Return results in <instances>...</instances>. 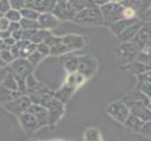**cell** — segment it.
Returning <instances> with one entry per match:
<instances>
[{
  "mask_svg": "<svg viewBox=\"0 0 151 141\" xmlns=\"http://www.w3.org/2000/svg\"><path fill=\"white\" fill-rule=\"evenodd\" d=\"M50 48V55L57 56L82 49L85 40L78 34H69L63 37H56L51 34L43 41Z\"/></svg>",
  "mask_w": 151,
  "mask_h": 141,
  "instance_id": "cell-1",
  "label": "cell"
},
{
  "mask_svg": "<svg viewBox=\"0 0 151 141\" xmlns=\"http://www.w3.org/2000/svg\"><path fill=\"white\" fill-rule=\"evenodd\" d=\"M73 20L84 25H103L104 18L100 7L96 4L88 5L76 12Z\"/></svg>",
  "mask_w": 151,
  "mask_h": 141,
  "instance_id": "cell-2",
  "label": "cell"
},
{
  "mask_svg": "<svg viewBox=\"0 0 151 141\" xmlns=\"http://www.w3.org/2000/svg\"><path fill=\"white\" fill-rule=\"evenodd\" d=\"M99 7L104 18V24L107 26H111L124 18L123 12L125 7L119 2H109Z\"/></svg>",
  "mask_w": 151,
  "mask_h": 141,
  "instance_id": "cell-3",
  "label": "cell"
},
{
  "mask_svg": "<svg viewBox=\"0 0 151 141\" xmlns=\"http://www.w3.org/2000/svg\"><path fill=\"white\" fill-rule=\"evenodd\" d=\"M116 51L121 64L126 65L133 62L136 58L141 49L134 42L129 41V42H122V44L117 49Z\"/></svg>",
  "mask_w": 151,
  "mask_h": 141,
  "instance_id": "cell-4",
  "label": "cell"
},
{
  "mask_svg": "<svg viewBox=\"0 0 151 141\" xmlns=\"http://www.w3.org/2000/svg\"><path fill=\"white\" fill-rule=\"evenodd\" d=\"M98 63L91 55H84L78 57L77 72L82 75L85 79L91 78L97 71Z\"/></svg>",
  "mask_w": 151,
  "mask_h": 141,
  "instance_id": "cell-5",
  "label": "cell"
},
{
  "mask_svg": "<svg viewBox=\"0 0 151 141\" xmlns=\"http://www.w3.org/2000/svg\"><path fill=\"white\" fill-rule=\"evenodd\" d=\"M121 101L129 108V110L142 106L150 107V97L136 88L128 92Z\"/></svg>",
  "mask_w": 151,
  "mask_h": 141,
  "instance_id": "cell-6",
  "label": "cell"
},
{
  "mask_svg": "<svg viewBox=\"0 0 151 141\" xmlns=\"http://www.w3.org/2000/svg\"><path fill=\"white\" fill-rule=\"evenodd\" d=\"M31 104L32 102L29 96L26 94H22L13 101L3 104V106L7 111L13 114L14 116L19 117L22 113L27 111Z\"/></svg>",
  "mask_w": 151,
  "mask_h": 141,
  "instance_id": "cell-7",
  "label": "cell"
},
{
  "mask_svg": "<svg viewBox=\"0 0 151 141\" xmlns=\"http://www.w3.org/2000/svg\"><path fill=\"white\" fill-rule=\"evenodd\" d=\"M134 42L142 51L150 53V23L142 24V27L131 40Z\"/></svg>",
  "mask_w": 151,
  "mask_h": 141,
  "instance_id": "cell-8",
  "label": "cell"
},
{
  "mask_svg": "<svg viewBox=\"0 0 151 141\" xmlns=\"http://www.w3.org/2000/svg\"><path fill=\"white\" fill-rule=\"evenodd\" d=\"M9 66V72H12L13 75L21 76V77H27L30 73H33V71L35 67L31 64V63L27 59L23 57H18L14 58L12 62H11Z\"/></svg>",
  "mask_w": 151,
  "mask_h": 141,
  "instance_id": "cell-9",
  "label": "cell"
},
{
  "mask_svg": "<svg viewBox=\"0 0 151 141\" xmlns=\"http://www.w3.org/2000/svg\"><path fill=\"white\" fill-rule=\"evenodd\" d=\"M107 112L113 119L122 124H124L127 117L130 115L129 108L122 101H117L111 103L107 109Z\"/></svg>",
  "mask_w": 151,
  "mask_h": 141,
  "instance_id": "cell-10",
  "label": "cell"
},
{
  "mask_svg": "<svg viewBox=\"0 0 151 141\" xmlns=\"http://www.w3.org/2000/svg\"><path fill=\"white\" fill-rule=\"evenodd\" d=\"M51 12L58 19L65 20H73L76 11L68 1L57 2Z\"/></svg>",
  "mask_w": 151,
  "mask_h": 141,
  "instance_id": "cell-11",
  "label": "cell"
},
{
  "mask_svg": "<svg viewBox=\"0 0 151 141\" xmlns=\"http://www.w3.org/2000/svg\"><path fill=\"white\" fill-rule=\"evenodd\" d=\"M36 48V44L31 42L27 40H19L17 41L10 49L11 53L12 54L14 58L23 57L27 58V57L32 53Z\"/></svg>",
  "mask_w": 151,
  "mask_h": 141,
  "instance_id": "cell-12",
  "label": "cell"
},
{
  "mask_svg": "<svg viewBox=\"0 0 151 141\" xmlns=\"http://www.w3.org/2000/svg\"><path fill=\"white\" fill-rule=\"evenodd\" d=\"M47 110L49 112V124H48V125L53 126L59 121V119L64 115L65 106H64L63 102H61L60 101H58V99H56L54 97V99L51 101V102L47 107Z\"/></svg>",
  "mask_w": 151,
  "mask_h": 141,
  "instance_id": "cell-13",
  "label": "cell"
},
{
  "mask_svg": "<svg viewBox=\"0 0 151 141\" xmlns=\"http://www.w3.org/2000/svg\"><path fill=\"white\" fill-rule=\"evenodd\" d=\"M25 7L33 9L40 13H42L51 12L57 3V0H25Z\"/></svg>",
  "mask_w": 151,
  "mask_h": 141,
  "instance_id": "cell-14",
  "label": "cell"
},
{
  "mask_svg": "<svg viewBox=\"0 0 151 141\" xmlns=\"http://www.w3.org/2000/svg\"><path fill=\"white\" fill-rule=\"evenodd\" d=\"M27 111L29 113H31L37 120L40 127L48 125L49 124V112L47 108L39 105V104H35V103H32L30 105V107L28 108Z\"/></svg>",
  "mask_w": 151,
  "mask_h": 141,
  "instance_id": "cell-15",
  "label": "cell"
},
{
  "mask_svg": "<svg viewBox=\"0 0 151 141\" xmlns=\"http://www.w3.org/2000/svg\"><path fill=\"white\" fill-rule=\"evenodd\" d=\"M18 117H19V121L21 125V127L27 133H32L40 128V125H39L36 118L28 111L22 113Z\"/></svg>",
  "mask_w": 151,
  "mask_h": 141,
  "instance_id": "cell-16",
  "label": "cell"
},
{
  "mask_svg": "<svg viewBox=\"0 0 151 141\" xmlns=\"http://www.w3.org/2000/svg\"><path fill=\"white\" fill-rule=\"evenodd\" d=\"M49 90L50 89L47 87H45L35 78L33 73H30L26 77V94H36Z\"/></svg>",
  "mask_w": 151,
  "mask_h": 141,
  "instance_id": "cell-17",
  "label": "cell"
},
{
  "mask_svg": "<svg viewBox=\"0 0 151 141\" xmlns=\"http://www.w3.org/2000/svg\"><path fill=\"white\" fill-rule=\"evenodd\" d=\"M37 21L40 25V28L48 30L56 28L58 25L59 19L52 12H42L40 13Z\"/></svg>",
  "mask_w": 151,
  "mask_h": 141,
  "instance_id": "cell-18",
  "label": "cell"
},
{
  "mask_svg": "<svg viewBox=\"0 0 151 141\" xmlns=\"http://www.w3.org/2000/svg\"><path fill=\"white\" fill-rule=\"evenodd\" d=\"M138 83L136 89L140 90L147 96L150 97L151 93V81H150V71L143 72L142 74L137 75Z\"/></svg>",
  "mask_w": 151,
  "mask_h": 141,
  "instance_id": "cell-19",
  "label": "cell"
},
{
  "mask_svg": "<svg viewBox=\"0 0 151 141\" xmlns=\"http://www.w3.org/2000/svg\"><path fill=\"white\" fill-rule=\"evenodd\" d=\"M142 22L141 21H136L135 23L132 24L131 26H129L128 27H127L118 37H119V40L122 42H129L131 41L134 36L136 34V33L139 31V29L142 27Z\"/></svg>",
  "mask_w": 151,
  "mask_h": 141,
  "instance_id": "cell-20",
  "label": "cell"
},
{
  "mask_svg": "<svg viewBox=\"0 0 151 141\" xmlns=\"http://www.w3.org/2000/svg\"><path fill=\"white\" fill-rule=\"evenodd\" d=\"M136 21H138V19H135V18H134V19H125V18H123V19H121L119 20L114 22L113 24H111L110 26V28H111V32L115 35L119 36L127 27H128L132 24L135 23Z\"/></svg>",
  "mask_w": 151,
  "mask_h": 141,
  "instance_id": "cell-21",
  "label": "cell"
},
{
  "mask_svg": "<svg viewBox=\"0 0 151 141\" xmlns=\"http://www.w3.org/2000/svg\"><path fill=\"white\" fill-rule=\"evenodd\" d=\"M123 69H127L130 73L137 76L139 74H142L143 72L150 71V65H147V64H144L142 63L134 60L133 62L129 63L128 64H126L125 67H123Z\"/></svg>",
  "mask_w": 151,
  "mask_h": 141,
  "instance_id": "cell-22",
  "label": "cell"
},
{
  "mask_svg": "<svg viewBox=\"0 0 151 141\" xmlns=\"http://www.w3.org/2000/svg\"><path fill=\"white\" fill-rule=\"evenodd\" d=\"M22 94L19 91H13L7 89L0 85V103L4 104L6 102H12Z\"/></svg>",
  "mask_w": 151,
  "mask_h": 141,
  "instance_id": "cell-23",
  "label": "cell"
},
{
  "mask_svg": "<svg viewBox=\"0 0 151 141\" xmlns=\"http://www.w3.org/2000/svg\"><path fill=\"white\" fill-rule=\"evenodd\" d=\"M74 90L75 89H73V87L67 86L66 84H64L60 89H58L57 92L54 93V97L65 104L68 101V99L71 97V95L74 92Z\"/></svg>",
  "mask_w": 151,
  "mask_h": 141,
  "instance_id": "cell-24",
  "label": "cell"
},
{
  "mask_svg": "<svg viewBox=\"0 0 151 141\" xmlns=\"http://www.w3.org/2000/svg\"><path fill=\"white\" fill-rule=\"evenodd\" d=\"M62 64L64 68L68 72V73H73L77 72L78 68V57L68 56L61 58Z\"/></svg>",
  "mask_w": 151,
  "mask_h": 141,
  "instance_id": "cell-25",
  "label": "cell"
},
{
  "mask_svg": "<svg viewBox=\"0 0 151 141\" xmlns=\"http://www.w3.org/2000/svg\"><path fill=\"white\" fill-rule=\"evenodd\" d=\"M130 114L138 117L144 122L151 120L150 107H148V106H142V107L130 109Z\"/></svg>",
  "mask_w": 151,
  "mask_h": 141,
  "instance_id": "cell-26",
  "label": "cell"
},
{
  "mask_svg": "<svg viewBox=\"0 0 151 141\" xmlns=\"http://www.w3.org/2000/svg\"><path fill=\"white\" fill-rule=\"evenodd\" d=\"M124 124H125V125H126L128 129H130V130H132V131H134V132H138L139 130H140V128H141V127L142 126V125L144 124V121L142 120L141 118H139L138 117L130 114V115L127 117V118L126 119V121L124 122Z\"/></svg>",
  "mask_w": 151,
  "mask_h": 141,
  "instance_id": "cell-27",
  "label": "cell"
},
{
  "mask_svg": "<svg viewBox=\"0 0 151 141\" xmlns=\"http://www.w3.org/2000/svg\"><path fill=\"white\" fill-rule=\"evenodd\" d=\"M0 85L7 89L13 90V91H19L17 81H16L14 76L12 75V73H11L10 72H8V73L6 74V76L4 77V79H3V81L1 82Z\"/></svg>",
  "mask_w": 151,
  "mask_h": 141,
  "instance_id": "cell-28",
  "label": "cell"
},
{
  "mask_svg": "<svg viewBox=\"0 0 151 141\" xmlns=\"http://www.w3.org/2000/svg\"><path fill=\"white\" fill-rule=\"evenodd\" d=\"M50 34V33L46 30V29H42V28H39L35 31V33L34 34V35L32 36V38L30 39V42L35 43V44H38L41 42H43V41Z\"/></svg>",
  "mask_w": 151,
  "mask_h": 141,
  "instance_id": "cell-29",
  "label": "cell"
},
{
  "mask_svg": "<svg viewBox=\"0 0 151 141\" xmlns=\"http://www.w3.org/2000/svg\"><path fill=\"white\" fill-rule=\"evenodd\" d=\"M21 29H39L40 25L37 20L21 18L19 21Z\"/></svg>",
  "mask_w": 151,
  "mask_h": 141,
  "instance_id": "cell-30",
  "label": "cell"
},
{
  "mask_svg": "<svg viewBox=\"0 0 151 141\" xmlns=\"http://www.w3.org/2000/svg\"><path fill=\"white\" fill-rule=\"evenodd\" d=\"M84 140L88 141H98L102 140L100 132L96 128H89L84 133Z\"/></svg>",
  "mask_w": 151,
  "mask_h": 141,
  "instance_id": "cell-31",
  "label": "cell"
},
{
  "mask_svg": "<svg viewBox=\"0 0 151 141\" xmlns=\"http://www.w3.org/2000/svg\"><path fill=\"white\" fill-rule=\"evenodd\" d=\"M19 13L21 15V18L28 19H34V20H37L38 17L40 15V12L36 11L33 9L27 8V7H24L23 9H21L19 11Z\"/></svg>",
  "mask_w": 151,
  "mask_h": 141,
  "instance_id": "cell-32",
  "label": "cell"
},
{
  "mask_svg": "<svg viewBox=\"0 0 151 141\" xmlns=\"http://www.w3.org/2000/svg\"><path fill=\"white\" fill-rule=\"evenodd\" d=\"M44 57L40 53V52H38L36 49H35L32 53H30L27 57V59L31 63V64L34 66V67H35L39 63H40V61Z\"/></svg>",
  "mask_w": 151,
  "mask_h": 141,
  "instance_id": "cell-33",
  "label": "cell"
},
{
  "mask_svg": "<svg viewBox=\"0 0 151 141\" xmlns=\"http://www.w3.org/2000/svg\"><path fill=\"white\" fill-rule=\"evenodd\" d=\"M4 18H6L10 22H19L21 19V15L19 11L10 9L4 13Z\"/></svg>",
  "mask_w": 151,
  "mask_h": 141,
  "instance_id": "cell-34",
  "label": "cell"
},
{
  "mask_svg": "<svg viewBox=\"0 0 151 141\" xmlns=\"http://www.w3.org/2000/svg\"><path fill=\"white\" fill-rule=\"evenodd\" d=\"M134 60L137 61V62L142 63L144 64L150 65V53H147V52H144V51H142L141 50Z\"/></svg>",
  "mask_w": 151,
  "mask_h": 141,
  "instance_id": "cell-35",
  "label": "cell"
},
{
  "mask_svg": "<svg viewBox=\"0 0 151 141\" xmlns=\"http://www.w3.org/2000/svg\"><path fill=\"white\" fill-rule=\"evenodd\" d=\"M8 1H9L11 9L16 10L19 11L26 6L25 0H8Z\"/></svg>",
  "mask_w": 151,
  "mask_h": 141,
  "instance_id": "cell-36",
  "label": "cell"
},
{
  "mask_svg": "<svg viewBox=\"0 0 151 141\" xmlns=\"http://www.w3.org/2000/svg\"><path fill=\"white\" fill-rule=\"evenodd\" d=\"M68 2L72 4V6L75 9L76 11H79L88 6L87 2L85 0H69Z\"/></svg>",
  "mask_w": 151,
  "mask_h": 141,
  "instance_id": "cell-37",
  "label": "cell"
},
{
  "mask_svg": "<svg viewBox=\"0 0 151 141\" xmlns=\"http://www.w3.org/2000/svg\"><path fill=\"white\" fill-rule=\"evenodd\" d=\"M142 135L147 136V137H151V122L150 121H147L144 122V124L142 125V126L140 128L139 132Z\"/></svg>",
  "mask_w": 151,
  "mask_h": 141,
  "instance_id": "cell-38",
  "label": "cell"
},
{
  "mask_svg": "<svg viewBox=\"0 0 151 141\" xmlns=\"http://www.w3.org/2000/svg\"><path fill=\"white\" fill-rule=\"evenodd\" d=\"M0 57L1 58L4 60V62L6 63V64H9L11 62H12V60L14 59L12 54L11 53L10 49H4V50H1L0 51Z\"/></svg>",
  "mask_w": 151,
  "mask_h": 141,
  "instance_id": "cell-39",
  "label": "cell"
},
{
  "mask_svg": "<svg viewBox=\"0 0 151 141\" xmlns=\"http://www.w3.org/2000/svg\"><path fill=\"white\" fill-rule=\"evenodd\" d=\"M35 49L40 52L43 57H46L47 55L50 54V48L47 44H45L44 42H41V43H38L36 44V48Z\"/></svg>",
  "mask_w": 151,
  "mask_h": 141,
  "instance_id": "cell-40",
  "label": "cell"
},
{
  "mask_svg": "<svg viewBox=\"0 0 151 141\" xmlns=\"http://www.w3.org/2000/svg\"><path fill=\"white\" fill-rule=\"evenodd\" d=\"M119 3L120 4H122L124 7L136 9L137 6L139 5L140 0H121V1L119 2Z\"/></svg>",
  "mask_w": 151,
  "mask_h": 141,
  "instance_id": "cell-41",
  "label": "cell"
},
{
  "mask_svg": "<svg viewBox=\"0 0 151 141\" xmlns=\"http://www.w3.org/2000/svg\"><path fill=\"white\" fill-rule=\"evenodd\" d=\"M37 29H22V34H21V40H27L30 41L34 34L35 33Z\"/></svg>",
  "mask_w": 151,
  "mask_h": 141,
  "instance_id": "cell-42",
  "label": "cell"
},
{
  "mask_svg": "<svg viewBox=\"0 0 151 141\" xmlns=\"http://www.w3.org/2000/svg\"><path fill=\"white\" fill-rule=\"evenodd\" d=\"M135 13H136L135 9L125 7L123 15H124V18L125 19H134L135 17Z\"/></svg>",
  "mask_w": 151,
  "mask_h": 141,
  "instance_id": "cell-43",
  "label": "cell"
},
{
  "mask_svg": "<svg viewBox=\"0 0 151 141\" xmlns=\"http://www.w3.org/2000/svg\"><path fill=\"white\" fill-rule=\"evenodd\" d=\"M11 9L8 0H0V12L4 14L7 11Z\"/></svg>",
  "mask_w": 151,
  "mask_h": 141,
  "instance_id": "cell-44",
  "label": "cell"
},
{
  "mask_svg": "<svg viewBox=\"0 0 151 141\" xmlns=\"http://www.w3.org/2000/svg\"><path fill=\"white\" fill-rule=\"evenodd\" d=\"M9 20L4 18V16L2 18H0V31H4V30H6L8 28V26H9Z\"/></svg>",
  "mask_w": 151,
  "mask_h": 141,
  "instance_id": "cell-45",
  "label": "cell"
},
{
  "mask_svg": "<svg viewBox=\"0 0 151 141\" xmlns=\"http://www.w3.org/2000/svg\"><path fill=\"white\" fill-rule=\"evenodd\" d=\"M11 34L14 31H17L19 29H20V26H19V22H9V26H8V28H7Z\"/></svg>",
  "mask_w": 151,
  "mask_h": 141,
  "instance_id": "cell-46",
  "label": "cell"
},
{
  "mask_svg": "<svg viewBox=\"0 0 151 141\" xmlns=\"http://www.w3.org/2000/svg\"><path fill=\"white\" fill-rule=\"evenodd\" d=\"M21 34H22V29H19L17 31H14L11 34V36L17 42V41H19L21 40Z\"/></svg>",
  "mask_w": 151,
  "mask_h": 141,
  "instance_id": "cell-47",
  "label": "cell"
},
{
  "mask_svg": "<svg viewBox=\"0 0 151 141\" xmlns=\"http://www.w3.org/2000/svg\"><path fill=\"white\" fill-rule=\"evenodd\" d=\"M4 42H5V44H7L8 46H10V47H12L15 42H16V41L12 37V36H10V37H7V38H5V39H2Z\"/></svg>",
  "mask_w": 151,
  "mask_h": 141,
  "instance_id": "cell-48",
  "label": "cell"
},
{
  "mask_svg": "<svg viewBox=\"0 0 151 141\" xmlns=\"http://www.w3.org/2000/svg\"><path fill=\"white\" fill-rule=\"evenodd\" d=\"M11 36V32L6 29V30H4V31H0V37L1 39H5L7 37H10Z\"/></svg>",
  "mask_w": 151,
  "mask_h": 141,
  "instance_id": "cell-49",
  "label": "cell"
},
{
  "mask_svg": "<svg viewBox=\"0 0 151 141\" xmlns=\"http://www.w3.org/2000/svg\"><path fill=\"white\" fill-rule=\"evenodd\" d=\"M5 65H7L6 63L4 62V60H3V59L1 58V57H0V68H1V67H4Z\"/></svg>",
  "mask_w": 151,
  "mask_h": 141,
  "instance_id": "cell-50",
  "label": "cell"
},
{
  "mask_svg": "<svg viewBox=\"0 0 151 141\" xmlns=\"http://www.w3.org/2000/svg\"><path fill=\"white\" fill-rule=\"evenodd\" d=\"M87 2V4L88 5H93L95 4V0H85Z\"/></svg>",
  "mask_w": 151,
  "mask_h": 141,
  "instance_id": "cell-51",
  "label": "cell"
},
{
  "mask_svg": "<svg viewBox=\"0 0 151 141\" xmlns=\"http://www.w3.org/2000/svg\"><path fill=\"white\" fill-rule=\"evenodd\" d=\"M111 2H120L121 0H110Z\"/></svg>",
  "mask_w": 151,
  "mask_h": 141,
  "instance_id": "cell-52",
  "label": "cell"
},
{
  "mask_svg": "<svg viewBox=\"0 0 151 141\" xmlns=\"http://www.w3.org/2000/svg\"><path fill=\"white\" fill-rule=\"evenodd\" d=\"M62 1H69V0H57V2H62Z\"/></svg>",
  "mask_w": 151,
  "mask_h": 141,
  "instance_id": "cell-53",
  "label": "cell"
},
{
  "mask_svg": "<svg viewBox=\"0 0 151 141\" xmlns=\"http://www.w3.org/2000/svg\"><path fill=\"white\" fill-rule=\"evenodd\" d=\"M3 16H4V14H3V13H1V12H0V18H2V17H3Z\"/></svg>",
  "mask_w": 151,
  "mask_h": 141,
  "instance_id": "cell-54",
  "label": "cell"
},
{
  "mask_svg": "<svg viewBox=\"0 0 151 141\" xmlns=\"http://www.w3.org/2000/svg\"><path fill=\"white\" fill-rule=\"evenodd\" d=\"M0 40H1V37H0Z\"/></svg>",
  "mask_w": 151,
  "mask_h": 141,
  "instance_id": "cell-55",
  "label": "cell"
}]
</instances>
